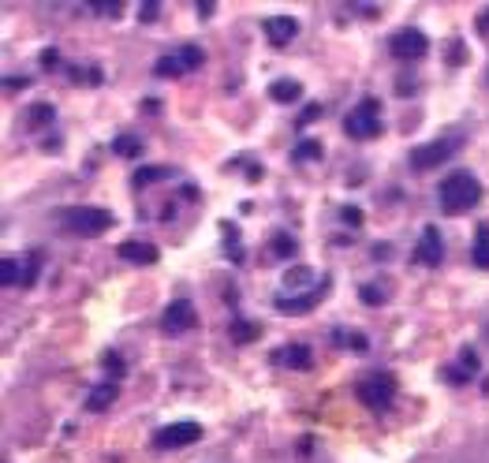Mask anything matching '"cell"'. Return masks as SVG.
<instances>
[{
    "mask_svg": "<svg viewBox=\"0 0 489 463\" xmlns=\"http://www.w3.org/2000/svg\"><path fill=\"white\" fill-rule=\"evenodd\" d=\"M344 131L352 138H377L381 135V116H377V97H366L352 116L344 120Z\"/></svg>",
    "mask_w": 489,
    "mask_h": 463,
    "instance_id": "obj_5",
    "label": "cell"
},
{
    "mask_svg": "<svg viewBox=\"0 0 489 463\" xmlns=\"http://www.w3.org/2000/svg\"><path fill=\"white\" fill-rule=\"evenodd\" d=\"M157 15H161V4H157V0L138 4V19H142V23H157Z\"/></svg>",
    "mask_w": 489,
    "mask_h": 463,
    "instance_id": "obj_25",
    "label": "cell"
},
{
    "mask_svg": "<svg viewBox=\"0 0 489 463\" xmlns=\"http://www.w3.org/2000/svg\"><path fill=\"white\" fill-rule=\"evenodd\" d=\"M441 209L448 213V217H459V213H470L482 202V183L474 180L470 172H456L448 176L445 183H441Z\"/></svg>",
    "mask_w": 489,
    "mask_h": 463,
    "instance_id": "obj_1",
    "label": "cell"
},
{
    "mask_svg": "<svg viewBox=\"0 0 489 463\" xmlns=\"http://www.w3.org/2000/svg\"><path fill=\"white\" fill-rule=\"evenodd\" d=\"M392 396H396V377H389V374H374V377H366V381L358 385V400H363L366 407H374V411L389 407Z\"/></svg>",
    "mask_w": 489,
    "mask_h": 463,
    "instance_id": "obj_6",
    "label": "cell"
},
{
    "mask_svg": "<svg viewBox=\"0 0 489 463\" xmlns=\"http://www.w3.org/2000/svg\"><path fill=\"white\" fill-rule=\"evenodd\" d=\"M321 116V105H307V113L299 116V124H307V120H318Z\"/></svg>",
    "mask_w": 489,
    "mask_h": 463,
    "instance_id": "obj_29",
    "label": "cell"
},
{
    "mask_svg": "<svg viewBox=\"0 0 489 463\" xmlns=\"http://www.w3.org/2000/svg\"><path fill=\"white\" fill-rule=\"evenodd\" d=\"M276 363L280 366H291V370H307L314 363V355H310V348H303V344H288L284 351H276Z\"/></svg>",
    "mask_w": 489,
    "mask_h": 463,
    "instance_id": "obj_14",
    "label": "cell"
},
{
    "mask_svg": "<svg viewBox=\"0 0 489 463\" xmlns=\"http://www.w3.org/2000/svg\"><path fill=\"white\" fill-rule=\"evenodd\" d=\"M426 49H430V38L422 30H414V26H408V30H400L392 38V53L400 60H419V57H426Z\"/></svg>",
    "mask_w": 489,
    "mask_h": 463,
    "instance_id": "obj_8",
    "label": "cell"
},
{
    "mask_svg": "<svg viewBox=\"0 0 489 463\" xmlns=\"http://www.w3.org/2000/svg\"><path fill=\"white\" fill-rule=\"evenodd\" d=\"M363 303H370V307H381V303H385V292H377V284H366V288H363Z\"/></svg>",
    "mask_w": 489,
    "mask_h": 463,
    "instance_id": "obj_27",
    "label": "cell"
},
{
    "mask_svg": "<svg viewBox=\"0 0 489 463\" xmlns=\"http://www.w3.org/2000/svg\"><path fill=\"white\" fill-rule=\"evenodd\" d=\"M180 60L187 64V71H195V68H202V60H206V57H202L198 45H183V49H180Z\"/></svg>",
    "mask_w": 489,
    "mask_h": 463,
    "instance_id": "obj_22",
    "label": "cell"
},
{
    "mask_svg": "<svg viewBox=\"0 0 489 463\" xmlns=\"http://www.w3.org/2000/svg\"><path fill=\"white\" fill-rule=\"evenodd\" d=\"M191 325H195V307H191L187 299L169 303V310L161 314V329L169 332V337H180V332H187Z\"/></svg>",
    "mask_w": 489,
    "mask_h": 463,
    "instance_id": "obj_9",
    "label": "cell"
},
{
    "mask_svg": "<svg viewBox=\"0 0 489 463\" xmlns=\"http://www.w3.org/2000/svg\"><path fill=\"white\" fill-rule=\"evenodd\" d=\"M34 276H38V258L34 254H8L0 262L4 288H26V284H34Z\"/></svg>",
    "mask_w": 489,
    "mask_h": 463,
    "instance_id": "obj_4",
    "label": "cell"
},
{
    "mask_svg": "<svg viewBox=\"0 0 489 463\" xmlns=\"http://www.w3.org/2000/svg\"><path fill=\"white\" fill-rule=\"evenodd\" d=\"M463 150V138L459 135H445V138H433L426 146H414L411 150V169L419 172H430V169H441V164H448L452 157Z\"/></svg>",
    "mask_w": 489,
    "mask_h": 463,
    "instance_id": "obj_3",
    "label": "cell"
},
{
    "mask_svg": "<svg viewBox=\"0 0 489 463\" xmlns=\"http://www.w3.org/2000/svg\"><path fill=\"white\" fill-rule=\"evenodd\" d=\"M153 75L161 79H176V75H187V64L180 60V53H172V57H161L153 64Z\"/></svg>",
    "mask_w": 489,
    "mask_h": 463,
    "instance_id": "obj_16",
    "label": "cell"
},
{
    "mask_svg": "<svg viewBox=\"0 0 489 463\" xmlns=\"http://www.w3.org/2000/svg\"><path fill=\"white\" fill-rule=\"evenodd\" d=\"M340 217H344V225H352V228H358V225H363V213H358V209H352V206H344V209H340Z\"/></svg>",
    "mask_w": 489,
    "mask_h": 463,
    "instance_id": "obj_28",
    "label": "cell"
},
{
    "mask_svg": "<svg viewBox=\"0 0 489 463\" xmlns=\"http://www.w3.org/2000/svg\"><path fill=\"white\" fill-rule=\"evenodd\" d=\"M113 153L116 157H138V153H142V142L131 138V135H119L116 142H113Z\"/></svg>",
    "mask_w": 489,
    "mask_h": 463,
    "instance_id": "obj_20",
    "label": "cell"
},
{
    "mask_svg": "<svg viewBox=\"0 0 489 463\" xmlns=\"http://www.w3.org/2000/svg\"><path fill=\"white\" fill-rule=\"evenodd\" d=\"M269 97H273V101H284V105H291V101L303 97V86H299L295 79H276L273 86H269Z\"/></svg>",
    "mask_w": 489,
    "mask_h": 463,
    "instance_id": "obj_15",
    "label": "cell"
},
{
    "mask_svg": "<svg viewBox=\"0 0 489 463\" xmlns=\"http://www.w3.org/2000/svg\"><path fill=\"white\" fill-rule=\"evenodd\" d=\"M321 299H325V284H321V288H314L310 295H299V299H288V295H280V299H276V310L299 314V310H310V307H318Z\"/></svg>",
    "mask_w": 489,
    "mask_h": 463,
    "instance_id": "obj_13",
    "label": "cell"
},
{
    "mask_svg": "<svg viewBox=\"0 0 489 463\" xmlns=\"http://www.w3.org/2000/svg\"><path fill=\"white\" fill-rule=\"evenodd\" d=\"M202 437V426L198 422H172L164 430H157L153 444L157 448H183V444H195Z\"/></svg>",
    "mask_w": 489,
    "mask_h": 463,
    "instance_id": "obj_7",
    "label": "cell"
},
{
    "mask_svg": "<svg viewBox=\"0 0 489 463\" xmlns=\"http://www.w3.org/2000/svg\"><path fill=\"white\" fill-rule=\"evenodd\" d=\"M258 337V325H247V321H236L232 325V340L236 344H247V340H254Z\"/></svg>",
    "mask_w": 489,
    "mask_h": 463,
    "instance_id": "obj_23",
    "label": "cell"
},
{
    "mask_svg": "<svg viewBox=\"0 0 489 463\" xmlns=\"http://www.w3.org/2000/svg\"><path fill=\"white\" fill-rule=\"evenodd\" d=\"M172 169H138L135 172V187H150V183H161V180H169Z\"/></svg>",
    "mask_w": 489,
    "mask_h": 463,
    "instance_id": "obj_19",
    "label": "cell"
},
{
    "mask_svg": "<svg viewBox=\"0 0 489 463\" xmlns=\"http://www.w3.org/2000/svg\"><path fill=\"white\" fill-rule=\"evenodd\" d=\"M119 258L124 262H135V265H150L161 258V251H157L153 243H138V239H127V243H119Z\"/></svg>",
    "mask_w": 489,
    "mask_h": 463,
    "instance_id": "obj_11",
    "label": "cell"
},
{
    "mask_svg": "<svg viewBox=\"0 0 489 463\" xmlns=\"http://www.w3.org/2000/svg\"><path fill=\"white\" fill-rule=\"evenodd\" d=\"M276 251H284V254H291V239H284V236H280V239H276Z\"/></svg>",
    "mask_w": 489,
    "mask_h": 463,
    "instance_id": "obj_30",
    "label": "cell"
},
{
    "mask_svg": "<svg viewBox=\"0 0 489 463\" xmlns=\"http://www.w3.org/2000/svg\"><path fill=\"white\" fill-rule=\"evenodd\" d=\"M486 26H489V12H486V15H482V30H486Z\"/></svg>",
    "mask_w": 489,
    "mask_h": 463,
    "instance_id": "obj_31",
    "label": "cell"
},
{
    "mask_svg": "<svg viewBox=\"0 0 489 463\" xmlns=\"http://www.w3.org/2000/svg\"><path fill=\"white\" fill-rule=\"evenodd\" d=\"M414 258H419L422 265H441V258H445V243H441V232L437 228L422 232L419 247H414Z\"/></svg>",
    "mask_w": 489,
    "mask_h": 463,
    "instance_id": "obj_10",
    "label": "cell"
},
{
    "mask_svg": "<svg viewBox=\"0 0 489 463\" xmlns=\"http://www.w3.org/2000/svg\"><path fill=\"white\" fill-rule=\"evenodd\" d=\"M52 120V105H34L30 108V124H49Z\"/></svg>",
    "mask_w": 489,
    "mask_h": 463,
    "instance_id": "obj_26",
    "label": "cell"
},
{
    "mask_svg": "<svg viewBox=\"0 0 489 463\" xmlns=\"http://www.w3.org/2000/svg\"><path fill=\"white\" fill-rule=\"evenodd\" d=\"M474 265L478 270H489V228L482 225L474 236Z\"/></svg>",
    "mask_w": 489,
    "mask_h": 463,
    "instance_id": "obj_18",
    "label": "cell"
},
{
    "mask_svg": "<svg viewBox=\"0 0 489 463\" xmlns=\"http://www.w3.org/2000/svg\"><path fill=\"white\" fill-rule=\"evenodd\" d=\"M265 34H269L273 45H288L295 34H299V23L291 15H276V19H265Z\"/></svg>",
    "mask_w": 489,
    "mask_h": 463,
    "instance_id": "obj_12",
    "label": "cell"
},
{
    "mask_svg": "<svg viewBox=\"0 0 489 463\" xmlns=\"http://www.w3.org/2000/svg\"><path fill=\"white\" fill-rule=\"evenodd\" d=\"M116 400V385H97L94 393H90V400H86V407L90 411H105L108 404Z\"/></svg>",
    "mask_w": 489,
    "mask_h": 463,
    "instance_id": "obj_17",
    "label": "cell"
},
{
    "mask_svg": "<svg viewBox=\"0 0 489 463\" xmlns=\"http://www.w3.org/2000/svg\"><path fill=\"white\" fill-rule=\"evenodd\" d=\"M57 217H60V225L71 228L75 236H101V232L113 228V213L97 209V206H71V209H60Z\"/></svg>",
    "mask_w": 489,
    "mask_h": 463,
    "instance_id": "obj_2",
    "label": "cell"
},
{
    "mask_svg": "<svg viewBox=\"0 0 489 463\" xmlns=\"http://www.w3.org/2000/svg\"><path fill=\"white\" fill-rule=\"evenodd\" d=\"M291 157H295V161H307V157L314 161V157H321V146H318V142H299Z\"/></svg>",
    "mask_w": 489,
    "mask_h": 463,
    "instance_id": "obj_24",
    "label": "cell"
},
{
    "mask_svg": "<svg viewBox=\"0 0 489 463\" xmlns=\"http://www.w3.org/2000/svg\"><path fill=\"white\" fill-rule=\"evenodd\" d=\"M299 284H310V270H307V265H295V270L284 273V288H299Z\"/></svg>",
    "mask_w": 489,
    "mask_h": 463,
    "instance_id": "obj_21",
    "label": "cell"
}]
</instances>
